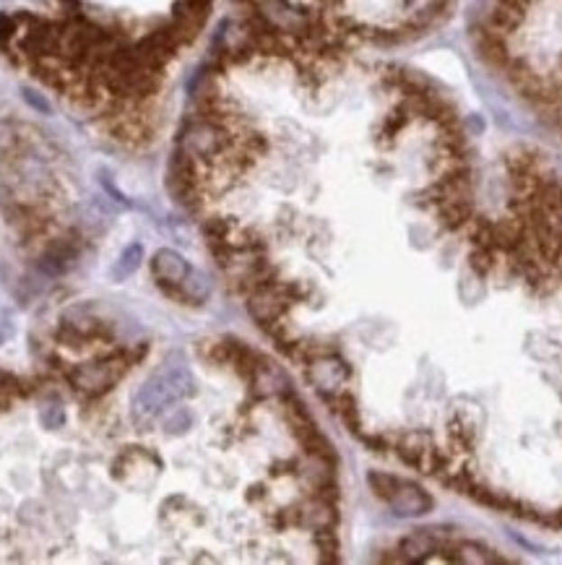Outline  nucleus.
I'll list each match as a JSON object with an SVG mask.
<instances>
[{
    "label": "nucleus",
    "mask_w": 562,
    "mask_h": 565,
    "mask_svg": "<svg viewBox=\"0 0 562 565\" xmlns=\"http://www.w3.org/2000/svg\"><path fill=\"white\" fill-rule=\"evenodd\" d=\"M141 261H143V248L134 243V245H128V248L123 250V255L117 258V264L113 266V276L115 282H123V279H128L131 273L138 272V266H141Z\"/></svg>",
    "instance_id": "obj_5"
},
{
    "label": "nucleus",
    "mask_w": 562,
    "mask_h": 565,
    "mask_svg": "<svg viewBox=\"0 0 562 565\" xmlns=\"http://www.w3.org/2000/svg\"><path fill=\"white\" fill-rule=\"evenodd\" d=\"M152 269H154V276H157L159 282H164V284H178V287L185 282V276L193 272V269L188 266V261L170 248L159 250L157 255H154V261H152Z\"/></svg>",
    "instance_id": "obj_4"
},
{
    "label": "nucleus",
    "mask_w": 562,
    "mask_h": 565,
    "mask_svg": "<svg viewBox=\"0 0 562 565\" xmlns=\"http://www.w3.org/2000/svg\"><path fill=\"white\" fill-rule=\"evenodd\" d=\"M243 32L331 50L399 47L448 19L453 0H232Z\"/></svg>",
    "instance_id": "obj_2"
},
{
    "label": "nucleus",
    "mask_w": 562,
    "mask_h": 565,
    "mask_svg": "<svg viewBox=\"0 0 562 565\" xmlns=\"http://www.w3.org/2000/svg\"><path fill=\"white\" fill-rule=\"evenodd\" d=\"M68 414H66V407H63V402L60 399H50L45 402L42 407H40V425L47 430H58L66 425Z\"/></svg>",
    "instance_id": "obj_6"
},
{
    "label": "nucleus",
    "mask_w": 562,
    "mask_h": 565,
    "mask_svg": "<svg viewBox=\"0 0 562 565\" xmlns=\"http://www.w3.org/2000/svg\"><path fill=\"white\" fill-rule=\"evenodd\" d=\"M123 370H125V355H113L107 360L78 365L76 370L68 373V381H70L73 388H78L81 394L97 396V394L107 391L113 384H117Z\"/></svg>",
    "instance_id": "obj_3"
},
{
    "label": "nucleus",
    "mask_w": 562,
    "mask_h": 565,
    "mask_svg": "<svg viewBox=\"0 0 562 565\" xmlns=\"http://www.w3.org/2000/svg\"><path fill=\"white\" fill-rule=\"evenodd\" d=\"M214 0H37L0 14V50L131 149L159 131L175 73Z\"/></svg>",
    "instance_id": "obj_1"
}]
</instances>
